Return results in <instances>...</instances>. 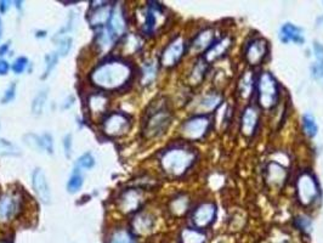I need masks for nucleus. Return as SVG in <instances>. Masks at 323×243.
<instances>
[{
    "label": "nucleus",
    "mask_w": 323,
    "mask_h": 243,
    "mask_svg": "<svg viewBox=\"0 0 323 243\" xmlns=\"http://www.w3.org/2000/svg\"><path fill=\"white\" fill-rule=\"evenodd\" d=\"M157 76V64L156 61L146 62L142 68V84L144 86H150Z\"/></svg>",
    "instance_id": "nucleus-29"
},
{
    "label": "nucleus",
    "mask_w": 323,
    "mask_h": 243,
    "mask_svg": "<svg viewBox=\"0 0 323 243\" xmlns=\"http://www.w3.org/2000/svg\"><path fill=\"white\" fill-rule=\"evenodd\" d=\"M231 45H232V39L230 38V36H224V38H221L219 40L215 42V43L212 44L206 52H204L202 58L208 64H214L215 61L220 60L221 58H224V56L228 52Z\"/></svg>",
    "instance_id": "nucleus-12"
},
{
    "label": "nucleus",
    "mask_w": 323,
    "mask_h": 243,
    "mask_svg": "<svg viewBox=\"0 0 323 243\" xmlns=\"http://www.w3.org/2000/svg\"><path fill=\"white\" fill-rule=\"evenodd\" d=\"M206 234L198 228H185L181 232V242L182 243H204Z\"/></svg>",
    "instance_id": "nucleus-26"
},
{
    "label": "nucleus",
    "mask_w": 323,
    "mask_h": 243,
    "mask_svg": "<svg viewBox=\"0 0 323 243\" xmlns=\"http://www.w3.org/2000/svg\"><path fill=\"white\" fill-rule=\"evenodd\" d=\"M260 123V113L258 107L246 106L240 117V132L244 138H253Z\"/></svg>",
    "instance_id": "nucleus-10"
},
{
    "label": "nucleus",
    "mask_w": 323,
    "mask_h": 243,
    "mask_svg": "<svg viewBox=\"0 0 323 243\" xmlns=\"http://www.w3.org/2000/svg\"><path fill=\"white\" fill-rule=\"evenodd\" d=\"M296 226L302 232L308 234L311 231V220L305 216H299L296 218Z\"/></svg>",
    "instance_id": "nucleus-40"
},
{
    "label": "nucleus",
    "mask_w": 323,
    "mask_h": 243,
    "mask_svg": "<svg viewBox=\"0 0 323 243\" xmlns=\"http://www.w3.org/2000/svg\"><path fill=\"white\" fill-rule=\"evenodd\" d=\"M222 104V96L218 92H210V94L203 96L202 100L200 101V108L202 110L200 114H208L209 112L219 108Z\"/></svg>",
    "instance_id": "nucleus-23"
},
{
    "label": "nucleus",
    "mask_w": 323,
    "mask_h": 243,
    "mask_svg": "<svg viewBox=\"0 0 323 243\" xmlns=\"http://www.w3.org/2000/svg\"><path fill=\"white\" fill-rule=\"evenodd\" d=\"M24 142L30 146V148L36 150V151H42V136H36L34 134H27L24 135Z\"/></svg>",
    "instance_id": "nucleus-39"
},
{
    "label": "nucleus",
    "mask_w": 323,
    "mask_h": 243,
    "mask_svg": "<svg viewBox=\"0 0 323 243\" xmlns=\"http://www.w3.org/2000/svg\"><path fill=\"white\" fill-rule=\"evenodd\" d=\"M212 126V118L210 114H196L188 118L181 126V134L186 140L200 141L204 139L210 132Z\"/></svg>",
    "instance_id": "nucleus-6"
},
{
    "label": "nucleus",
    "mask_w": 323,
    "mask_h": 243,
    "mask_svg": "<svg viewBox=\"0 0 323 243\" xmlns=\"http://www.w3.org/2000/svg\"><path fill=\"white\" fill-rule=\"evenodd\" d=\"M10 8V2H0V12L5 14Z\"/></svg>",
    "instance_id": "nucleus-46"
},
{
    "label": "nucleus",
    "mask_w": 323,
    "mask_h": 243,
    "mask_svg": "<svg viewBox=\"0 0 323 243\" xmlns=\"http://www.w3.org/2000/svg\"><path fill=\"white\" fill-rule=\"evenodd\" d=\"M32 184L38 198L40 200L42 203H45V204H49L51 202L50 186L49 182H48L46 175L44 174V172H42V169H36V170H34Z\"/></svg>",
    "instance_id": "nucleus-13"
},
{
    "label": "nucleus",
    "mask_w": 323,
    "mask_h": 243,
    "mask_svg": "<svg viewBox=\"0 0 323 243\" xmlns=\"http://www.w3.org/2000/svg\"><path fill=\"white\" fill-rule=\"evenodd\" d=\"M48 95H49V89H42L39 90L38 94L34 98L33 104H32V112L34 116H40L42 110H44L45 104H46Z\"/></svg>",
    "instance_id": "nucleus-27"
},
{
    "label": "nucleus",
    "mask_w": 323,
    "mask_h": 243,
    "mask_svg": "<svg viewBox=\"0 0 323 243\" xmlns=\"http://www.w3.org/2000/svg\"><path fill=\"white\" fill-rule=\"evenodd\" d=\"M206 70H208V64L200 58L198 62H196V66L192 70L191 76H190V80H191L192 84H200L202 82V79L206 76Z\"/></svg>",
    "instance_id": "nucleus-28"
},
{
    "label": "nucleus",
    "mask_w": 323,
    "mask_h": 243,
    "mask_svg": "<svg viewBox=\"0 0 323 243\" xmlns=\"http://www.w3.org/2000/svg\"><path fill=\"white\" fill-rule=\"evenodd\" d=\"M312 49L316 61L311 67V72H312V77L316 80H321L323 79V45L320 44L318 42H314Z\"/></svg>",
    "instance_id": "nucleus-25"
},
{
    "label": "nucleus",
    "mask_w": 323,
    "mask_h": 243,
    "mask_svg": "<svg viewBox=\"0 0 323 243\" xmlns=\"http://www.w3.org/2000/svg\"><path fill=\"white\" fill-rule=\"evenodd\" d=\"M107 104V98L102 95H94L89 98V107L94 113H100Z\"/></svg>",
    "instance_id": "nucleus-34"
},
{
    "label": "nucleus",
    "mask_w": 323,
    "mask_h": 243,
    "mask_svg": "<svg viewBox=\"0 0 323 243\" xmlns=\"http://www.w3.org/2000/svg\"><path fill=\"white\" fill-rule=\"evenodd\" d=\"M64 154H66V157L70 158V154H72V135L70 134H68L64 136Z\"/></svg>",
    "instance_id": "nucleus-44"
},
{
    "label": "nucleus",
    "mask_w": 323,
    "mask_h": 243,
    "mask_svg": "<svg viewBox=\"0 0 323 243\" xmlns=\"http://www.w3.org/2000/svg\"><path fill=\"white\" fill-rule=\"evenodd\" d=\"M280 39L284 44H288L289 42H294L296 44H302L305 42L302 28L292 24H284L280 27Z\"/></svg>",
    "instance_id": "nucleus-20"
},
{
    "label": "nucleus",
    "mask_w": 323,
    "mask_h": 243,
    "mask_svg": "<svg viewBox=\"0 0 323 243\" xmlns=\"http://www.w3.org/2000/svg\"><path fill=\"white\" fill-rule=\"evenodd\" d=\"M2 18H0V39H2Z\"/></svg>",
    "instance_id": "nucleus-49"
},
{
    "label": "nucleus",
    "mask_w": 323,
    "mask_h": 243,
    "mask_svg": "<svg viewBox=\"0 0 323 243\" xmlns=\"http://www.w3.org/2000/svg\"><path fill=\"white\" fill-rule=\"evenodd\" d=\"M287 180V169L277 162H271L266 166V182L272 188H280Z\"/></svg>",
    "instance_id": "nucleus-16"
},
{
    "label": "nucleus",
    "mask_w": 323,
    "mask_h": 243,
    "mask_svg": "<svg viewBox=\"0 0 323 243\" xmlns=\"http://www.w3.org/2000/svg\"><path fill=\"white\" fill-rule=\"evenodd\" d=\"M320 196V185L310 172H302L296 179V198L304 207L312 206Z\"/></svg>",
    "instance_id": "nucleus-5"
},
{
    "label": "nucleus",
    "mask_w": 323,
    "mask_h": 243,
    "mask_svg": "<svg viewBox=\"0 0 323 243\" xmlns=\"http://www.w3.org/2000/svg\"><path fill=\"white\" fill-rule=\"evenodd\" d=\"M0 243H8V241H0Z\"/></svg>",
    "instance_id": "nucleus-51"
},
{
    "label": "nucleus",
    "mask_w": 323,
    "mask_h": 243,
    "mask_svg": "<svg viewBox=\"0 0 323 243\" xmlns=\"http://www.w3.org/2000/svg\"><path fill=\"white\" fill-rule=\"evenodd\" d=\"M302 128H304L305 134L308 135V138H314L317 134V124L316 120H314V117L311 113H305L302 116Z\"/></svg>",
    "instance_id": "nucleus-32"
},
{
    "label": "nucleus",
    "mask_w": 323,
    "mask_h": 243,
    "mask_svg": "<svg viewBox=\"0 0 323 243\" xmlns=\"http://www.w3.org/2000/svg\"><path fill=\"white\" fill-rule=\"evenodd\" d=\"M132 77V68L123 61H110L96 67L92 73V80L102 89H118L126 84Z\"/></svg>",
    "instance_id": "nucleus-2"
},
{
    "label": "nucleus",
    "mask_w": 323,
    "mask_h": 243,
    "mask_svg": "<svg viewBox=\"0 0 323 243\" xmlns=\"http://www.w3.org/2000/svg\"><path fill=\"white\" fill-rule=\"evenodd\" d=\"M70 48H72V38H70V36H58V56L68 55V52H70Z\"/></svg>",
    "instance_id": "nucleus-36"
},
{
    "label": "nucleus",
    "mask_w": 323,
    "mask_h": 243,
    "mask_svg": "<svg viewBox=\"0 0 323 243\" xmlns=\"http://www.w3.org/2000/svg\"><path fill=\"white\" fill-rule=\"evenodd\" d=\"M197 162V152L187 145L172 146L160 156V166L172 178L184 176Z\"/></svg>",
    "instance_id": "nucleus-1"
},
{
    "label": "nucleus",
    "mask_w": 323,
    "mask_h": 243,
    "mask_svg": "<svg viewBox=\"0 0 323 243\" xmlns=\"http://www.w3.org/2000/svg\"><path fill=\"white\" fill-rule=\"evenodd\" d=\"M28 66V58H24V56H21V58H16L15 61H14L12 64V70L14 72L16 73V74H21L22 72L26 70V67Z\"/></svg>",
    "instance_id": "nucleus-41"
},
{
    "label": "nucleus",
    "mask_w": 323,
    "mask_h": 243,
    "mask_svg": "<svg viewBox=\"0 0 323 243\" xmlns=\"http://www.w3.org/2000/svg\"><path fill=\"white\" fill-rule=\"evenodd\" d=\"M130 120L123 113H113L104 124V132L108 136H120L129 130Z\"/></svg>",
    "instance_id": "nucleus-11"
},
{
    "label": "nucleus",
    "mask_w": 323,
    "mask_h": 243,
    "mask_svg": "<svg viewBox=\"0 0 323 243\" xmlns=\"http://www.w3.org/2000/svg\"><path fill=\"white\" fill-rule=\"evenodd\" d=\"M113 9L110 5H102V6L98 8L96 10H94V12L90 14L89 22L92 27L104 26V24L110 21V15H112Z\"/></svg>",
    "instance_id": "nucleus-24"
},
{
    "label": "nucleus",
    "mask_w": 323,
    "mask_h": 243,
    "mask_svg": "<svg viewBox=\"0 0 323 243\" xmlns=\"http://www.w3.org/2000/svg\"><path fill=\"white\" fill-rule=\"evenodd\" d=\"M42 148H44L45 151H48L49 154H52L54 141H52V138H51V135L48 134V132H45V134L42 136Z\"/></svg>",
    "instance_id": "nucleus-43"
},
{
    "label": "nucleus",
    "mask_w": 323,
    "mask_h": 243,
    "mask_svg": "<svg viewBox=\"0 0 323 243\" xmlns=\"http://www.w3.org/2000/svg\"><path fill=\"white\" fill-rule=\"evenodd\" d=\"M18 212V200L15 194H5L0 197V222H8Z\"/></svg>",
    "instance_id": "nucleus-15"
},
{
    "label": "nucleus",
    "mask_w": 323,
    "mask_h": 243,
    "mask_svg": "<svg viewBox=\"0 0 323 243\" xmlns=\"http://www.w3.org/2000/svg\"><path fill=\"white\" fill-rule=\"evenodd\" d=\"M141 202H142V194L138 190H135V188H130V190L123 192V194L119 198L120 209L126 213L136 210L140 207Z\"/></svg>",
    "instance_id": "nucleus-17"
},
{
    "label": "nucleus",
    "mask_w": 323,
    "mask_h": 243,
    "mask_svg": "<svg viewBox=\"0 0 323 243\" xmlns=\"http://www.w3.org/2000/svg\"><path fill=\"white\" fill-rule=\"evenodd\" d=\"M154 226V218L148 213L138 214L132 220V228L136 234H146L152 230Z\"/></svg>",
    "instance_id": "nucleus-21"
},
{
    "label": "nucleus",
    "mask_w": 323,
    "mask_h": 243,
    "mask_svg": "<svg viewBox=\"0 0 323 243\" xmlns=\"http://www.w3.org/2000/svg\"><path fill=\"white\" fill-rule=\"evenodd\" d=\"M187 209H188V197L186 196H178L170 203V210L175 216H182L186 213Z\"/></svg>",
    "instance_id": "nucleus-30"
},
{
    "label": "nucleus",
    "mask_w": 323,
    "mask_h": 243,
    "mask_svg": "<svg viewBox=\"0 0 323 243\" xmlns=\"http://www.w3.org/2000/svg\"><path fill=\"white\" fill-rule=\"evenodd\" d=\"M95 166V158L90 152H86L76 160V169H92Z\"/></svg>",
    "instance_id": "nucleus-38"
},
{
    "label": "nucleus",
    "mask_w": 323,
    "mask_h": 243,
    "mask_svg": "<svg viewBox=\"0 0 323 243\" xmlns=\"http://www.w3.org/2000/svg\"><path fill=\"white\" fill-rule=\"evenodd\" d=\"M268 55V43L265 38L255 36L246 44L244 58L249 66H260Z\"/></svg>",
    "instance_id": "nucleus-7"
},
{
    "label": "nucleus",
    "mask_w": 323,
    "mask_h": 243,
    "mask_svg": "<svg viewBox=\"0 0 323 243\" xmlns=\"http://www.w3.org/2000/svg\"><path fill=\"white\" fill-rule=\"evenodd\" d=\"M258 95V106L270 111L280 100V86L270 72H262L255 84Z\"/></svg>",
    "instance_id": "nucleus-3"
},
{
    "label": "nucleus",
    "mask_w": 323,
    "mask_h": 243,
    "mask_svg": "<svg viewBox=\"0 0 323 243\" xmlns=\"http://www.w3.org/2000/svg\"><path fill=\"white\" fill-rule=\"evenodd\" d=\"M8 70H10V64L8 61L0 58V76H6Z\"/></svg>",
    "instance_id": "nucleus-45"
},
{
    "label": "nucleus",
    "mask_w": 323,
    "mask_h": 243,
    "mask_svg": "<svg viewBox=\"0 0 323 243\" xmlns=\"http://www.w3.org/2000/svg\"><path fill=\"white\" fill-rule=\"evenodd\" d=\"M16 96V84L12 83L10 86L8 88L6 92H5L4 96H2V104H8L15 98Z\"/></svg>",
    "instance_id": "nucleus-42"
},
{
    "label": "nucleus",
    "mask_w": 323,
    "mask_h": 243,
    "mask_svg": "<svg viewBox=\"0 0 323 243\" xmlns=\"http://www.w3.org/2000/svg\"><path fill=\"white\" fill-rule=\"evenodd\" d=\"M58 52H51L45 56V70H44V74H42V79L49 77L51 70L55 68V66L58 64Z\"/></svg>",
    "instance_id": "nucleus-37"
},
{
    "label": "nucleus",
    "mask_w": 323,
    "mask_h": 243,
    "mask_svg": "<svg viewBox=\"0 0 323 243\" xmlns=\"http://www.w3.org/2000/svg\"><path fill=\"white\" fill-rule=\"evenodd\" d=\"M20 150L10 141L0 139V156H18Z\"/></svg>",
    "instance_id": "nucleus-35"
},
{
    "label": "nucleus",
    "mask_w": 323,
    "mask_h": 243,
    "mask_svg": "<svg viewBox=\"0 0 323 243\" xmlns=\"http://www.w3.org/2000/svg\"><path fill=\"white\" fill-rule=\"evenodd\" d=\"M8 48H10V44H8V43L0 45V56L5 55V54L8 52Z\"/></svg>",
    "instance_id": "nucleus-47"
},
{
    "label": "nucleus",
    "mask_w": 323,
    "mask_h": 243,
    "mask_svg": "<svg viewBox=\"0 0 323 243\" xmlns=\"http://www.w3.org/2000/svg\"><path fill=\"white\" fill-rule=\"evenodd\" d=\"M45 32H39V34H36V36H44Z\"/></svg>",
    "instance_id": "nucleus-50"
},
{
    "label": "nucleus",
    "mask_w": 323,
    "mask_h": 243,
    "mask_svg": "<svg viewBox=\"0 0 323 243\" xmlns=\"http://www.w3.org/2000/svg\"><path fill=\"white\" fill-rule=\"evenodd\" d=\"M186 50V44L181 36H176L175 39H172L170 43L166 45V48L164 49V52H162L160 64H163L166 68H172L175 64H178L182 58Z\"/></svg>",
    "instance_id": "nucleus-9"
},
{
    "label": "nucleus",
    "mask_w": 323,
    "mask_h": 243,
    "mask_svg": "<svg viewBox=\"0 0 323 243\" xmlns=\"http://www.w3.org/2000/svg\"><path fill=\"white\" fill-rule=\"evenodd\" d=\"M83 184H84L83 175L80 174L79 169H76L74 173L70 175V180H68L67 182V191L70 192V194H76V192L80 190Z\"/></svg>",
    "instance_id": "nucleus-33"
},
{
    "label": "nucleus",
    "mask_w": 323,
    "mask_h": 243,
    "mask_svg": "<svg viewBox=\"0 0 323 243\" xmlns=\"http://www.w3.org/2000/svg\"><path fill=\"white\" fill-rule=\"evenodd\" d=\"M218 207L214 202H203L192 213V224L194 228L204 230L214 224L216 219Z\"/></svg>",
    "instance_id": "nucleus-8"
},
{
    "label": "nucleus",
    "mask_w": 323,
    "mask_h": 243,
    "mask_svg": "<svg viewBox=\"0 0 323 243\" xmlns=\"http://www.w3.org/2000/svg\"><path fill=\"white\" fill-rule=\"evenodd\" d=\"M73 101H74V98H73V96H70V98H68V101L67 100L64 101V102H66V104H64V110L70 108V107L73 104Z\"/></svg>",
    "instance_id": "nucleus-48"
},
{
    "label": "nucleus",
    "mask_w": 323,
    "mask_h": 243,
    "mask_svg": "<svg viewBox=\"0 0 323 243\" xmlns=\"http://www.w3.org/2000/svg\"><path fill=\"white\" fill-rule=\"evenodd\" d=\"M153 4L154 5H148L144 14L142 30L147 34H152L157 30L160 18H163L164 16L163 8L160 4H157V2H153Z\"/></svg>",
    "instance_id": "nucleus-14"
},
{
    "label": "nucleus",
    "mask_w": 323,
    "mask_h": 243,
    "mask_svg": "<svg viewBox=\"0 0 323 243\" xmlns=\"http://www.w3.org/2000/svg\"><path fill=\"white\" fill-rule=\"evenodd\" d=\"M172 123V113L163 104L156 106L154 110L148 112L147 120L144 122V134L147 139H153L163 135L168 130Z\"/></svg>",
    "instance_id": "nucleus-4"
},
{
    "label": "nucleus",
    "mask_w": 323,
    "mask_h": 243,
    "mask_svg": "<svg viewBox=\"0 0 323 243\" xmlns=\"http://www.w3.org/2000/svg\"><path fill=\"white\" fill-rule=\"evenodd\" d=\"M108 243H135L132 234L126 228H117L110 234Z\"/></svg>",
    "instance_id": "nucleus-31"
},
{
    "label": "nucleus",
    "mask_w": 323,
    "mask_h": 243,
    "mask_svg": "<svg viewBox=\"0 0 323 243\" xmlns=\"http://www.w3.org/2000/svg\"><path fill=\"white\" fill-rule=\"evenodd\" d=\"M126 30V18H124L122 8L116 6L114 9H113L112 15H110V27H108L110 33L113 36V38L117 39L118 36L124 34Z\"/></svg>",
    "instance_id": "nucleus-19"
},
{
    "label": "nucleus",
    "mask_w": 323,
    "mask_h": 243,
    "mask_svg": "<svg viewBox=\"0 0 323 243\" xmlns=\"http://www.w3.org/2000/svg\"><path fill=\"white\" fill-rule=\"evenodd\" d=\"M255 84H256V82H255L253 72L252 70H246V72H244V74L242 76V78L240 79V83H238V95L242 98H248L249 96L253 94Z\"/></svg>",
    "instance_id": "nucleus-22"
},
{
    "label": "nucleus",
    "mask_w": 323,
    "mask_h": 243,
    "mask_svg": "<svg viewBox=\"0 0 323 243\" xmlns=\"http://www.w3.org/2000/svg\"><path fill=\"white\" fill-rule=\"evenodd\" d=\"M215 30L212 28H206L200 32L194 40L192 42L191 48L194 52H206L212 44L215 43Z\"/></svg>",
    "instance_id": "nucleus-18"
}]
</instances>
